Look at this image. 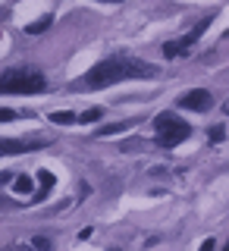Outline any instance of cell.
<instances>
[{"mask_svg":"<svg viewBox=\"0 0 229 251\" xmlns=\"http://www.w3.org/2000/svg\"><path fill=\"white\" fill-rule=\"evenodd\" d=\"M154 75H157L154 63H145L138 57H129V53H113V57L101 60L98 66H91L78 85L82 88H107V85H116L123 78H154Z\"/></svg>","mask_w":229,"mask_h":251,"instance_id":"6da1fadb","label":"cell"},{"mask_svg":"<svg viewBox=\"0 0 229 251\" xmlns=\"http://www.w3.org/2000/svg\"><path fill=\"white\" fill-rule=\"evenodd\" d=\"M44 88H47V78L35 66H13L0 75V91L3 94H38Z\"/></svg>","mask_w":229,"mask_h":251,"instance_id":"7a4b0ae2","label":"cell"},{"mask_svg":"<svg viewBox=\"0 0 229 251\" xmlns=\"http://www.w3.org/2000/svg\"><path fill=\"white\" fill-rule=\"evenodd\" d=\"M188 135H192V126L185 120H179L176 113H170V110L154 120V141L160 148H176V145H182Z\"/></svg>","mask_w":229,"mask_h":251,"instance_id":"3957f363","label":"cell"},{"mask_svg":"<svg viewBox=\"0 0 229 251\" xmlns=\"http://www.w3.org/2000/svg\"><path fill=\"white\" fill-rule=\"evenodd\" d=\"M210 22H214V16H204V19H201L192 31H188V35L176 38V41H167V44H163V57H167V60H173V57H185V53L192 50L195 44H198V38L210 28Z\"/></svg>","mask_w":229,"mask_h":251,"instance_id":"277c9868","label":"cell"},{"mask_svg":"<svg viewBox=\"0 0 229 251\" xmlns=\"http://www.w3.org/2000/svg\"><path fill=\"white\" fill-rule=\"evenodd\" d=\"M179 107L195 110V113H207V110L214 107V98H210V91H204V88H192V91H185L182 98H179Z\"/></svg>","mask_w":229,"mask_h":251,"instance_id":"5b68a950","label":"cell"},{"mask_svg":"<svg viewBox=\"0 0 229 251\" xmlns=\"http://www.w3.org/2000/svg\"><path fill=\"white\" fill-rule=\"evenodd\" d=\"M35 148H41L38 141H10V138H3L0 141V151L3 154H16V151H35Z\"/></svg>","mask_w":229,"mask_h":251,"instance_id":"8992f818","label":"cell"},{"mask_svg":"<svg viewBox=\"0 0 229 251\" xmlns=\"http://www.w3.org/2000/svg\"><path fill=\"white\" fill-rule=\"evenodd\" d=\"M51 25H53V16L47 13V16H41V19L28 22V25H25V31H28V35H41V31H47V28H51Z\"/></svg>","mask_w":229,"mask_h":251,"instance_id":"52a82bcc","label":"cell"},{"mask_svg":"<svg viewBox=\"0 0 229 251\" xmlns=\"http://www.w3.org/2000/svg\"><path fill=\"white\" fill-rule=\"evenodd\" d=\"M51 123H57V126H73V123H78V116L69 113V110H57V113H51Z\"/></svg>","mask_w":229,"mask_h":251,"instance_id":"ba28073f","label":"cell"},{"mask_svg":"<svg viewBox=\"0 0 229 251\" xmlns=\"http://www.w3.org/2000/svg\"><path fill=\"white\" fill-rule=\"evenodd\" d=\"M38 179H41V192L35 195V201H41L44 195H47V188H53V173H47V170H41V173H38Z\"/></svg>","mask_w":229,"mask_h":251,"instance_id":"9c48e42d","label":"cell"},{"mask_svg":"<svg viewBox=\"0 0 229 251\" xmlns=\"http://www.w3.org/2000/svg\"><path fill=\"white\" fill-rule=\"evenodd\" d=\"M31 188H35V182H31L28 176H19L13 182V192H19V195H31Z\"/></svg>","mask_w":229,"mask_h":251,"instance_id":"30bf717a","label":"cell"},{"mask_svg":"<svg viewBox=\"0 0 229 251\" xmlns=\"http://www.w3.org/2000/svg\"><path fill=\"white\" fill-rule=\"evenodd\" d=\"M132 126H135V120H129V123H113V126H104V129H98V135H113V132L132 129Z\"/></svg>","mask_w":229,"mask_h":251,"instance_id":"8fae6325","label":"cell"},{"mask_svg":"<svg viewBox=\"0 0 229 251\" xmlns=\"http://www.w3.org/2000/svg\"><path fill=\"white\" fill-rule=\"evenodd\" d=\"M94 120H101V107H91V110H85V113L78 116V123H94Z\"/></svg>","mask_w":229,"mask_h":251,"instance_id":"7c38bea8","label":"cell"},{"mask_svg":"<svg viewBox=\"0 0 229 251\" xmlns=\"http://www.w3.org/2000/svg\"><path fill=\"white\" fill-rule=\"evenodd\" d=\"M31 248H35V251H51V239H44V235H35V239H31Z\"/></svg>","mask_w":229,"mask_h":251,"instance_id":"4fadbf2b","label":"cell"},{"mask_svg":"<svg viewBox=\"0 0 229 251\" xmlns=\"http://www.w3.org/2000/svg\"><path fill=\"white\" fill-rule=\"evenodd\" d=\"M223 135H226L223 126H214V129H210V141H223Z\"/></svg>","mask_w":229,"mask_h":251,"instance_id":"5bb4252c","label":"cell"},{"mask_svg":"<svg viewBox=\"0 0 229 251\" xmlns=\"http://www.w3.org/2000/svg\"><path fill=\"white\" fill-rule=\"evenodd\" d=\"M214 248H217V242H214V239H204V245H201L198 251H214Z\"/></svg>","mask_w":229,"mask_h":251,"instance_id":"9a60e30c","label":"cell"},{"mask_svg":"<svg viewBox=\"0 0 229 251\" xmlns=\"http://www.w3.org/2000/svg\"><path fill=\"white\" fill-rule=\"evenodd\" d=\"M0 120L10 123V120H13V110H6V107H3V110H0Z\"/></svg>","mask_w":229,"mask_h":251,"instance_id":"2e32d148","label":"cell"},{"mask_svg":"<svg viewBox=\"0 0 229 251\" xmlns=\"http://www.w3.org/2000/svg\"><path fill=\"white\" fill-rule=\"evenodd\" d=\"M101 3H126V0H101Z\"/></svg>","mask_w":229,"mask_h":251,"instance_id":"e0dca14e","label":"cell"},{"mask_svg":"<svg viewBox=\"0 0 229 251\" xmlns=\"http://www.w3.org/2000/svg\"><path fill=\"white\" fill-rule=\"evenodd\" d=\"M223 113H226V116H229V100H226V104H223Z\"/></svg>","mask_w":229,"mask_h":251,"instance_id":"ac0fdd59","label":"cell"},{"mask_svg":"<svg viewBox=\"0 0 229 251\" xmlns=\"http://www.w3.org/2000/svg\"><path fill=\"white\" fill-rule=\"evenodd\" d=\"M223 251H229V242H226V248H223Z\"/></svg>","mask_w":229,"mask_h":251,"instance_id":"d6986e66","label":"cell"},{"mask_svg":"<svg viewBox=\"0 0 229 251\" xmlns=\"http://www.w3.org/2000/svg\"><path fill=\"white\" fill-rule=\"evenodd\" d=\"M113 251H116V248H113Z\"/></svg>","mask_w":229,"mask_h":251,"instance_id":"ffe728a7","label":"cell"}]
</instances>
